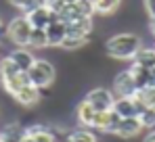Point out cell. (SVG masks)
<instances>
[{
	"mask_svg": "<svg viewBox=\"0 0 155 142\" xmlns=\"http://www.w3.org/2000/svg\"><path fill=\"white\" fill-rule=\"evenodd\" d=\"M140 46H143L140 36H136L132 31H122V34L111 36L105 42V52L117 61H132Z\"/></svg>",
	"mask_w": 155,
	"mask_h": 142,
	"instance_id": "6da1fadb",
	"label": "cell"
},
{
	"mask_svg": "<svg viewBox=\"0 0 155 142\" xmlns=\"http://www.w3.org/2000/svg\"><path fill=\"white\" fill-rule=\"evenodd\" d=\"M0 84L6 94L15 96L19 90L29 86L27 71H21L8 56H4V59H0Z\"/></svg>",
	"mask_w": 155,
	"mask_h": 142,
	"instance_id": "7a4b0ae2",
	"label": "cell"
},
{
	"mask_svg": "<svg viewBox=\"0 0 155 142\" xmlns=\"http://www.w3.org/2000/svg\"><path fill=\"white\" fill-rule=\"evenodd\" d=\"M27 77H29V84L44 90V88H51L57 79V69L51 61H44V59H36L34 65L27 69Z\"/></svg>",
	"mask_w": 155,
	"mask_h": 142,
	"instance_id": "3957f363",
	"label": "cell"
},
{
	"mask_svg": "<svg viewBox=\"0 0 155 142\" xmlns=\"http://www.w3.org/2000/svg\"><path fill=\"white\" fill-rule=\"evenodd\" d=\"M31 23L25 15L13 17L6 25V40L15 46H27L29 44V36H31Z\"/></svg>",
	"mask_w": 155,
	"mask_h": 142,
	"instance_id": "277c9868",
	"label": "cell"
},
{
	"mask_svg": "<svg viewBox=\"0 0 155 142\" xmlns=\"http://www.w3.org/2000/svg\"><path fill=\"white\" fill-rule=\"evenodd\" d=\"M94 4L92 0H78L74 4H67L61 13H59V19L69 23V21H76V19H82V17H94Z\"/></svg>",
	"mask_w": 155,
	"mask_h": 142,
	"instance_id": "5b68a950",
	"label": "cell"
},
{
	"mask_svg": "<svg viewBox=\"0 0 155 142\" xmlns=\"http://www.w3.org/2000/svg\"><path fill=\"white\" fill-rule=\"evenodd\" d=\"M84 100L94 109V111H109L113 107V100H115V94L113 90H107V88H92L88 94L84 96Z\"/></svg>",
	"mask_w": 155,
	"mask_h": 142,
	"instance_id": "8992f818",
	"label": "cell"
},
{
	"mask_svg": "<svg viewBox=\"0 0 155 142\" xmlns=\"http://www.w3.org/2000/svg\"><path fill=\"white\" fill-rule=\"evenodd\" d=\"M113 94L115 96H136L138 94L136 82H134L130 69L120 71V73L113 77Z\"/></svg>",
	"mask_w": 155,
	"mask_h": 142,
	"instance_id": "52a82bcc",
	"label": "cell"
},
{
	"mask_svg": "<svg viewBox=\"0 0 155 142\" xmlns=\"http://www.w3.org/2000/svg\"><path fill=\"white\" fill-rule=\"evenodd\" d=\"M143 130L145 127H143V123H140L138 117H120L115 130H113V136H117V138H134Z\"/></svg>",
	"mask_w": 155,
	"mask_h": 142,
	"instance_id": "ba28073f",
	"label": "cell"
},
{
	"mask_svg": "<svg viewBox=\"0 0 155 142\" xmlns=\"http://www.w3.org/2000/svg\"><path fill=\"white\" fill-rule=\"evenodd\" d=\"M117 121H120V115L113 109H109V111H97L92 130H99V132H105V134H113Z\"/></svg>",
	"mask_w": 155,
	"mask_h": 142,
	"instance_id": "9c48e42d",
	"label": "cell"
},
{
	"mask_svg": "<svg viewBox=\"0 0 155 142\" xmlns=\"http://www.w3.org/2000/svg\"><path fill=\"white\" fill-rule=\"evenodd\" d=\"M46 38H48V46L51 48H61V44L67 38V23L57 19L46 27Z\"/></svg>",
	"mask_w": 155,
	"mask_h": 142,
	"instance_id": "30bf717a",
	"label": "cell"
},
{
	"mask_svg": "<svg viewBox=\"0 0 155 142\" xmlns=\"http://www.w3.org/2000/svg\"><path fill=\"white\" fill-rule=\"evenodd\" d=\"M111 109L120 117H138V109H136V98L134 96H115Z\"/></svg>",
	"mask_w": 155,
	"mask_h": 142,
	"instance_id": "8fae6325",
	"label": "cell"
},
{
	"mask_svg": "<svg viewBox=\"0 0 155 142\" xmlns=\"http://www.w3.org/2000/svg\"><path fill=\"white\" fill-rule=\"evenodd\" d=\"M92 34V17H82L67 23V38H88Z\"/></svg>",
	"mask_w": 155,
	"mask_h": 142,
	"instance_id": "7c38bea8",
	"label": "cell"
},
{
	"mask_svg": "<svg viewBox=\"0 0 155 142\" xmlns=\"http://www.w3.org/2000/svg\"><path fill=\"white\" fill-rule=\"evenodd\" d=\"M25 17L29 19L31 27H40V29H46L52 21H57V19H59V15H57V13H52V11H48L46 6H42V8H38V11L29 13V15H25Z\"/></svg>",
	"mask_w": 155,
	"mask_h": 142,
	"instance_id": "4fadbf2b",
	"label": "cell"
},
{
	"mask_svg": "<svg viewBox=\"0 0 155 142\" xmlns=\"http://www.w3.org/2000/svg\"><path fill=\"white\" fill-rule=\"evenodd\" d=\"M8 59H11L21 71H27L31 65H34V61H36V56L31 54V50H29L27 46H15V50L8 54Z\"/></svg>",
	"mask_w": 155,
	"mask_h": 142,
	"instance_id": "5bb4252c",
	"label": "cell"
},
{
	"mask_svg": "<svg viewBox=\"0 0 155 142\" xmlns=\"http://www.w3.org/2000/svg\"><path fill=\"white\" fill-rule=\"evenodd\" d=\"M13 100L17 105H21V107H34V105L40 102V88L29 84V86H25L23 90H19L17 94L13 96Z\"/></svg>",
	"mask_w": 155,
	"mask_h": 142,
	"instance_id": "9a60e30c",
	"label": "cell"
},
{
	"mask_svg": "<svg viewBox=\"0 0 155 142\" xmlns=\"http://www.w3.org/2000/svg\"><path fill=\"white\" fill-rule=\"evenodd\" d=\"M94 115H97V111L86 102V100H82L80 105H78L76 109V117L80 121V125H84V127H90L92 130V123H94Z\"/></svg>",
	"mask_w": 155,
	"mask_h": 142,
	"instance_id": "2e32d148",
	"label": "cell"
},
{
	"mask_svg": "<svg viewBox=\"0 0 155 142\" xmlns=\"http://www.w3.org/2000/svg\"><path fill=\"white\" fill-rule=\"evenodd\" d=\"M132 63H136V65H140V67H147V69H153L155 67V48L140 46L138 52L134 54Z\"/></svg>",
	"mask_w": 155,
	"mask_h": 142,
	"instance_id": "e0dca14e",
	"label": "cell"
},
{
	"mask_svg": "<svg viewBox=\"0 0 155 142\" xmlns=\"http://www.w3.org/2000/svg\"><path fill=\"white\" fill-rule=\"evenodd\" d=\"M130 71H132V77H134V82H136L138 92H140V90H145V88L149 86V75H151V69H147V67H140V65L132 63V65H130Z\"/></svg>",
	"mask_w": 155,
	"mask_h": 142,
	"instance_id": "ac0fdd59",
	"label": "cell"
},
{
	"mask_svg": "<svg viewBox=\"0 0 155 142\" xmlns=\"http://www.w3.org/2000/svg\"><path fill=\"white\" fill-rule=\"evenodd\" d=\"M92 4H94V13L97 15L109 17V15H113L120 8L122 0H92Z\"/></svg>",
	"mask_w": 155,
	"mask_h": 142,
	"instance_id": "d6986e66",
	"label": "cell"
},
{
	"mask_svg": "<svg viewBox=\"0 0 155 142\" xmlns=\"http://www.w3.org/2000/svg\"><path fill=\"white\" fill-rule=\"evenodd\" d=\"M27 48H31V50H42V48H48L46 29L34 27V29H31V36H29V44H27Z\"/></svg>",
	"mask_w": 155,
	"mask_h": 142,
	"instance_id": "ffe728a7",
	"label": "cell"
},
{
	"mask_svg": "<svg viewBox=\"0 0 155 142\" xmlns=\"http://www.w3.org/2000/svg\"><path fill=\"white\" fill-rule=\"evenodd\" d=\"M67 142H97V136L90 132V127L74 130V132L67 134Z\"/></svg>",
	"mask_w": 155,
	"mask_h": 142,
	"instance_id": "44dd1931",
	"label": "cell"
},
{
	"mask_svg": "<svg viewBox=\"0 0 155 142\" xmlns=\"http://www.w3.org/2000/svg\"><path fill=\"white\" fill-rule=\"evenodd\" d=\"M140 123L145 130H155V109L153 107H145V111L138 115Z\"/></svg>",
	"mask_w": 155,
	"mask_h": 142,
	"instance_id": "7402d4cb",
	"label": "cell"
},
{
	"mask_svg": "<svg viewBox=\"0 0 155 142\" xmlns=\"http://www.w3.org/2000/svg\"><path fill=\"white\" fill-rule=\"evenodd\" d=\"M88 44V38H65V42L61 44L63 50H67V52H71V50H80V48H84Z\"/></svg>",
	"mask_w": 155,
	"mask_h": 142,
	"instance_id": "603a6c76",
	"label": "cell"
},
{
	"mask_svg": "<svg viewBox=\"0 0 155 142\" xmlns=\"http://www.w3.org/2000/svg\"><path fill=\"white\" fill-rule=\"evenodd\" d=\"M42 6H46V0H23L19 11H21V15H29V13L42 8Z\"/></svg>",
	"mask_w": 155,
	"mask_h": 142,
	"instance_id": "cb8c5ba5",
	"label": "cell"
},
{
	"mask_svg": "<svg viewBox=\"0 0 155 142\" xmlns=\"http://www.w3.org/2000/svg\"><path fill=\"white\" fill-rule=\"evenodd\" d=\"M138 96H140V100H143L147 107H153V109H155V88H153V86H149V88L140 90Z\"/></svg>",
	"mask_w": 155,
	"mask_h": 142,
	"instance_id": "d4e9b609",
	"label": "cell"
},
{
	"mask_svg": "<svg viewBox=\"0 0 155 142\" xmlns=\"http://www.w3.org/2000/svg\"><path fill=\"white\" fill-rule=\"evenodd\" d=\"M65 6H67V2H65V0H46V8L52 11V13H57V15H59Z\"/></svg>",
	"mask_w": 155,
	"mask_h": 142,
	"instance_id": "484cf974",
	"label": "cell"
},
{
	"mask_svg": "<svg viewBox=\"0 0 155 142\" xmlns=\"http://www.w3.org/2000/svg\"><path fill=\"white\" fill-rule=\"evenodd\" d=\"M143 4H145L147 15L149 17H155V0H143Z\"/></svg>",
	"mask_w": 155,
	"mask_h": 142,
	"instance_id": "4316f807",
	"label": "cell"
},
{
	"mask_svg": "<svg viewBox=\"0 0 155 142\" xmlns=\"http://www.w3.org/2000/svg\"><path fill=\"white\" fill-rule=\"evenodd\" d=\"M6 38V27H4V23H2V19H0V42Z\"/></svg>",
	"mask_w": 155,
	"mask_h": 142,
	"instance_id": "83f0119b",
	"label": "cell"
},
{
	"mask_svg": "<svg viewBox=\"0 0 155 142\" xmlns=\"http://www.w3.org/2000/svg\"><path fill=\"white\" fill-rule=\"evenodd\" d=\"M149 86H153V88H155V67L151 69V75H149ZM149 86H147V88H149Z\"/></svg>",
	"mask_w": 155,
	"mask_h": 142,
	"instance_id": "f1b7e54d",
	"label": "cell"
},
{
	"mask_svg": "<svg viewBox=\"0 0 155 142\" xmlns=\"http://www.w3.org/2000/svg\"><path fill=\"white\" fill-rule=\"evenodd\" d=\"M143 142H155V130H151V134H147Z\"/></svg>",
	"mask_w": 155,
	"mask_h": 142,
	"instance_id": "f546056e",
	"label": "cell"
},
{
	"mask_svg": "<svg viewBox=\"0 0 155 142\" xmlns=\"http://www.w3.org/2000/svg\"><path fill=\"white\" fill-rule=\"evenodd\" d=\"M149 29H151V34L155 38V17H151V21H149Z\"/></svg>",
	"mask_w": 155,
	"mask_h": 142,
	"instance_id": "4dcf8cb0",
	"label": "cell"
},
{
	"mask_svg": "<svg viewBox=\"0 0 155 142\" xmlns=\"http://www.w3.org/2000/svg\"><path fill=\"white\" fill-rule=\"evenodd\" d=\"M6 2H8V4H11V6H17V8H19V6H21V2H23V0H6Z\"/></svg>",
	"mask_w": 155,
	"mask_h": 142,
	"instance_id": "1f68e13d",
	"label": "cell"
},
{
	"mask_svg": "<svg viewBox=\"0 0 155 142\" xmlns=\"http://www.w3.org/2000/svg\"><path fill=\"white\" fill-rule=\"evenodd\" d=\"M19 142H36V140H34L31 136H27V134H23V138H21Z\"/></svg>",
	"mask_w": 155,
	"mask_h": 142,
	"instance_id": "d6a6232c",
	"label": "cell"
},
{
	"mask_svg": "<svg viewBox=\"0 0 155 142\" xmlns=\"http://www.w3.org/2000/svg\"><path fill=\"white\" fill-rule=\"evenodd\" d=\"M65 2H67V4H74V2H78V0H65Z\"/></svg>",
	"mask_w": 155,
	"mask_h": 142,
	"instance_id": "836d02e7",
	"label": "cell"
},
{
	"mask_svg": "<svg viewBox=\"0 0 155 142\" xmlns=\"http://www.w3.org/2000/svg\"><path fill=\"white\" fill-rule=\"evenodd\" d=\"M57 142H67V140H57Z\"/></svg>",
	"mask_w": 155,
	"mask_h": 142,
	"instance_id": "e575fe53",
	"label": "cell"
}]
</instances>
